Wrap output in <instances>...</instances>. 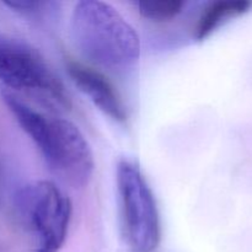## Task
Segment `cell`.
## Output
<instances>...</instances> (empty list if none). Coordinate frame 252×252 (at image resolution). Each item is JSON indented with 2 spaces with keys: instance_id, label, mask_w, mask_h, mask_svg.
Masks as SVG:
<instances>
[{
  "instance_id": "obj_3",
  "label": "cell",
  "mask_w": 252,
  "mask_h": 252,
  "mask_svg": "<svg viewBox=\"0 0 252 252\" xmlns=\"http://www.w3.org/2000/svg\"><path fill=\"white\" fill-rule=\"evenodd\" d=\"M73 206L54 182L33 181L15 196L17 223L33 252H59L65 243Z\"/></svg>"
},
{
  "instance_id": "obj_1",
  "label": "cell",
  "mask_w": 252,
  "mask_h": 252,
  "mask_svg": "<svg viewBox=\"0 0 252 252\" xmlns=\"http://www.w3.org/2000/svg\"><path fill=\"white\" fill-rule=\"evenodd\" d=\"M5 105L32 139L49 170L74 187L89 184L95 170V158L78 126L59 117H48L20 100L10 91L2 93Z\"/></svg>"
},
{
  "instance_id": "obj_4",
  "label": "cell",
  "mask_w": 252,
  "mask_h": 252,
  "mask_svg": "<svg viewBox=\"0 0 252 252\" xmlns=\"http://www.w3.org/2000/svg\"><path fill=\"white\" fill-rule=\"evenodd\" d=\"M123 230L134 252H154L161 240V224L153 189L139 165L123 159L116 171Z\"/></svg>"
},
{
  "instance_id": "obj_8",
  "label": "cell",
  "mask_w": 252,
  "mask_h": 252,
  "mask_svg": "<svg viewBox=\"0 0 252 252\" xmlns=\"http://www.w3.org/2000/svg\"><path fill=\"white\" fill-rule=\"evenodd\" d=\"M185 2L181 0H144L138 2L139 14L154 22H167L182 12Z\"/></svg>"
},
{
  "instance_id": "obj_5",
  "label": "cell",
  "mask_w": 252,
  "mask_h": 252,
  "mask_svg": "<svg viewBox=\"0 0 252 252\" xmlns=\"http://www.w3.org/2000/svg\"><path fill=\"white\" fill-rule=\"evenodd\" d=\"M0 81L30 91L62 107H70L63 84L37 49L16 39L0 38Z\"/></svg>"
},
{
  "instance_id": "obj_6",
  "label": "cell",
  "mask_w": 252,
  "mask_h": 252,
  "mask_svg": "<svg viewBox=\"0 0 252 252\" xmlns=\"http://www.w3.org/2000/svg\"><path fill=\"white\" fill-rule=\"evenodd\" d=\"M65 66L74 84L98 110L116 122L123 123L127 120L122 98L105 74L89 64L70 58L66 61Z\"/></svg>"
},
{
  "instance_id": "obj_2",
  "label": "cell",
  "mask_w": 252,
  "mask_h": 252,
  "mask_svg": "<svg viewBox=\"0 0 252 252\" xmlns=\"http://www.w3.org/2000/svg\"><path fill=\"white\" fill-rule=\"evenodd\" d=\"M70 34L89 65L107 70L132 68L140 57V38L134 27L108 2L83 0L74 6Z\"/></svg>"
},
{
  "instance_id": "obj_7",
  "label": "cell",
  "mask_w": 252,
  "mask_h": 252,
  "mask_svg": "<svg viewBox=\"0 0 252 252\" xmlns=\"http://www.w3.org/2000/svg\"><path fill=\"white\" fill-rule=\"evenodd\" d=\"M252 7L250 0H217L202 11L194 29V38L204 41L229 20L246 14Z\"/></svg>"
}]
</instances>
